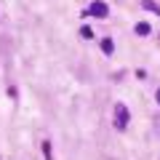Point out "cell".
<instances>
[{"mask_svg": "<svg viewBox=\"0 0 160 160\" xmlns=\"http://www.w3.org/2000/svg\"><path fill=\"white\" fill-rule=\"evenodd\" d=\"M88 16H99V19H107L109 16V8H107V3H102V0H96V3H91L88 6Z\"/></svg>", "mask_w": 160, "mask_h": 160, "instance_id": "obj_2", "label": "cell"}, {"mask_svg": "<svg viewBox=\"0 0 160 160\" xmlns=\"http://www.w3.org/2000/svg\"><path fill=\"white\" fill-rule=\"evenodd\" d=\"M43 152H46V158H51V144L48 142H43Z\"/></svg>", "mask_w": 160, "mask_h": 160, "instance_id": "obj_7", "label": "cell"}, {"mask_svg": "<svg viewBox=\"0 0 160 160\" xmlns=\"http://www.w3.org/2000/svg\"><path fill=\"white\" fill-rule=\"evenodd\" d=\"M149 32H152V27H149L147 22H139L136 24V35H149Z\"/></svg>", "mask_w": 160, "mask_h": 160, "instance_id": "obj_3", "label": "cell"}, {"mask_svg": "<svg viewBox=\"0 0 160 160\" xmlns=\"http://www.w3.org/2000/svg\"><path fill=\"white\" fill-rule=\"evenodd\" d=\"M80 35H83V38H88V40L93 38V32H91V27H83V29H80Z\"/></svg>", "mask_w": 160, "mask_h": 160, "instance_id": "obj_6", "label": "cell"}, {"mask_svg": "<svg viewBox=\"0 0 160 160\" xmlns=\"http://www.w3.org/2000/svg\"><path fill=\"white\" fill-rule=\"evenodd\" d=\"M144 8H147V11H155V13L160 16V6H155L152 0H144Z\"/></svg>", "mask_w": 160, "mask_h": 160, "instance_id": "obj_5", "label": "cell"}, {"mask_svg": "<svg viewBox=\"0 0 160 160\" xmlns=\"http://www.w3.org/2000/svg\"><path fill=\"white\" fill-rule=\"evenodd\" d=\"M115 126L123 131L128 126V107L126 104H115Z\"/></svg>", "mask_w": 160, "mask_h": 160, "instance_id": "obj_1", "label": "cell"}, {"mask_svg": "<svg viewBox=\"0 0 160 160\" xmlns=\"http://www.w3.org/2000/svg\"><path fill=\"white\" fill-rule=\"evenodd\" d=\"M155 99H158V104H160V91H158V93H155Z\"/></svg>", "mask_w": 160, "mask_h": 160, "instance_id": "obj_8", "label": "cell"}, {"mask_svg": "<svg viewBox=\"0 0 160 160\" xmlns=\"http://www.w3.org/2000/svg\"><path fill=\"white\" fill-rule=\"evenodd\" d=\"M102 51L104 53H112L115 51V43H112V40H104V43H102Z\"/></svg>", "mask_w": 160, "mask_h": 160, "instance_id": "obj_4", "label": "cell"}]
</instances>
